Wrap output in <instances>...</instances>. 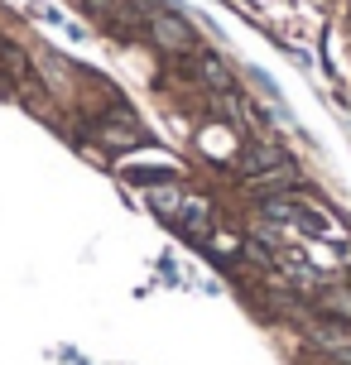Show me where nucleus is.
<instances>
[{
  "label": "nucleus",
  "mask_w": 351,
  "mask_h": 365,
  "mask_svg": "<svg viewBox=\"0 0 351 365\" xmlns=\"http://www.w3.org/2000/svg\"><path fill=\"white\" fill-rule=\"evenodd\" d=\"M265 217L270 221H284V226H298V231H308V236H322V240H342V226H337L317 202L298 197V192H265Z\"/></svg>",
  "instance_id": "1"
},
{
  "label": "nucleus",
  "mask_w": 351,
  "mask_h": 365,
  "mask_svg": "<svg viewBox=\"0 0 351 365\" xmlns=\"http://www.w3.org/2000/svg\"><path fill=\"white\" fill-rule=\"evenodd\" d=\"M92 130H96V140H101L106 149H116V154H126V149H135L140 140H145L140 120H135V115H130V106H121V101H116L111 115H101Z\"/></svg>",
  "instance_id": "2"
},
{
  "label": "nucleus",
  "mask_w": 351,
  "mask_h": 365,
  "mask_svg": "<svg viewBox=\"0 0 351 365\" xmlns=\"http://www.w3.org/2000/svg\"><path fill=\"white\" fill-rule=\"evenodd\" d=\"M149 38H154V48H164V53H188L198 34H193V24L183 15H173V10H154L149 15Z\"/></svg>",
  "instance_id": "3"
},
{
  "label": "nucleus",
  "mask_w": 351,
  "mask_h": 365,
  "mask_svg": "<svg viewBox=\"0 0 351 365\" xmlns=\"http://www.w3.org/2000/svg\"><path fill=\"white\" fill-rule=\"evenodd\" d=\"M178 226H183V236L193 240H212V207L203 197H188L183 212H178Z\"/></svg>",
  "instance_id": "4"
},
{
  "label": "nucleus",
  "mask_w": 351,
  "mask_h": 365,
  "mask_svg": "<svg viewBox=\"0 0 351 365\" xmlns=\"http://www.w3.org/2000/svg\"><path fill=\"white\" fill-rule=\"evenodd\" d=\"M198 77H203L217 96H231V73H226V63L217 53H203V58H198Z\"/></svg>",
  "instance_id": "5"
},
{
  "label": "nucleus",
  "mask_w": 351,
  "mask_h": 365,
  "mask_svg": "<svg viewBox=\"0 0 351 365\" xmlns=\"http://www.w3.org/2000/svg\"><path fill=\"white\" fill-rule=\"evenodd\" d=\"M183 192H178V187H149V207H154V212H164V217H178V212H183Z\"/></svg>",
  "instance_id": "6"
},
{
  "label": "nucleus",
  "mask_w": 351,
  "mask_h": 365,
  "mask_svg": "<svg viewBox=\"0 0 351 365\" xmlns=\"http://www.w3.org/2000/svg\"><path fill=\"white\" fill-rule=\"evenodd\" d=\"M0 53H5V43H0Z\"/></svg>",
  "instance_id": "7"
}]
</instances>
